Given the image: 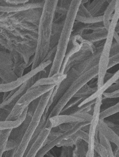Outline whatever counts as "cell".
<instances>
[{"label":"cell","instance_id":"1","mask_svg":"<svg viewBox=\"0 0 119 157\" xmlns=\"http://www.w3.org/2000/svg\"><path fill=\"white\" fill-rule=\"evenodd\" d=\"M58 0L45 1L39 22L36 49L31 70L43 63L50 50L52 30Z\"/></svg>","mask_w":119,"mask_h":157},{"label":"cell","instance_id":"2","mask_svg":"<svg viewBox=\"0 0 119 157\" xmlns=\"http://www.w3.org/2000/svg\"><path fill=\"white\" fill-rule=\"evenodd\" d=\"M82 0H71L61 35L56 46V55L52 63L48 77L59 73L68 50L72 35L78 10Z\"/></svg>","mask_w":119,"mask_h":157},{"label":"cell","instance_id":"3","mask_svg":"<svg viewBox=\"0 0 119 157\" xmlns=\"http://www.w3.org/2000/svg\"><path fill=\"white\" fill-rule=\"evenodd\" d=\"M103 47V45L96 47L95 52L93 55L83 62H81L72 67L66 73V78L59 84L58 88L54 96L53 103L49 109V113L54 105H56L59 99L72 83L86 71H88L91 68L98 65L100 55Z\"/></svg>","mask_w":119,"mask_h":157},{"label":"cell","instance_id":"4","mask_svg":"<svg viewBox=\"0 0 119 157\" xmlns=\"http://www.w3.org/2000/svg\"><path fill=\"white\" fill-rule=\"evenodd\" d=\"M119 20V1H116V8L109 28L107 36L100 55L98 64V72L97 75L98 89L101 88L104 84L105 74L107 72L109 61L110 58V52L113 36L115 33V27Z\"/></svg>","mask_w":119,"mask_h":157},{"label":"cell","instance_id":"5","mask_svg":"<svg viewBox=\"0 0 119 157\" xmlns=\"http://www.w3.org/2000/svg\"><path fill=\"white\" fill-rule=\"evenodd\" d=\"M98 72V66L97 65L90 69L88 71H86L72 83L64 92L52 109L51 111L49 113L48 118L60 114L68 101L74 97L82 87L85 84H87L94 78L97 77Z\"/></svg>","mask_w":119,"mask_h":157},{"label":"cell","instance_id":"6","mask_svg":"<svg viewBox=\"0 0 119 157\" xmlns=\"http://www.w3.org/2000/svg\"><path fill=\"white\" fill-rule=\"evenodd\" d=\"M49 72V68H46L44 70L25 82L17 89L14 94L0 103V121H6L7 118L11 113L21 97L33 86L38 80L48 77Z\"/></svg>","mask_w":119,"mask_h":157},{"label":"cell","instance_id":"7","mask_svg":"<svg viewBox=\"0 0 119 157\" xmlns=\"http://www.w3.org/2000/svg\"><path fill=\"white\" fill-rule=\"evenodd\" d=\"M56 85L31 87L22 95L18 100L7 121H15L21 116L24 111L35 100L40 98L46 92L54 88Z\"/></svg>","mask_w":119,"mask_h":157},{"label":"cell","instance_id":"8","mask_svg":"<svg viewBox=\"0 0 119 157\" xmlns=\"http://www.w3.org/2000/svg\"><path fill=\"white\" fill-rule=\"evenodd\" d=\"M39 99L35 100L29 105L26 116L24 121L19 126L11 130L6 147V151L15 149L19 144L22 136L29 126Z\"/></svg>","mask_w":119,"mask_h":157},{"label":"cell","instance_id":"9","mask_svg":"<svg viewBox=\"0 0 119 157\" xmlns=\"http://www.w3.org/2000/svg\"><path fill=\"white\" fill-rule=\"evenodd\" d=\"M95 51L96 48L94 45L84 40L81 49L71 55L66 62L63 63L60 72L66 74L72 67L91 56Z\"/></svg>","mask_w":119,"mask_h":157},{"label":"cell","instance_id":"10","mask_svg":"<svg viewBox=\"0 0 119 157\" xmlns=\"http://www.w3.org/2000/svg\"><path fill=\"white\" fill-rule=\"evenodd\" d=\"M90 122L84 121V122L77 123L72 128L60 134L55 139L51 141L49 144L44 146L38 152V153L35 157H44L46 154L50 152L51 150H52L54 147H57L58 145L60 144H61V142L64 140L66 139L70 136L74 135V134L75 133L79 130H81L84 127L89 125Z\"/></svg>","mask_w":119,"mask_h":157},{"label":"cell","instance_id":"11","mask_svg":"<svg viewBox=\"0 0 119 157\" xmlns=\"http://www.w3.org/2000/svg\"><path fill=\"white\" fill-rule=\"evenodd\" d=\"M92 115L88 113H80L74 114H60L48 118L52 128L57 127L62 124L69 123H78L91 121Z\"/></svg>","mask_w":119,"mask_h":157},{"label":"cell","instance_id":"12","mask_svg":"<svg viewBox=\"0 0 119 157\" xmlns=\"http://www.w3.org/2000/svg\"><path fill=\"white\" fill-rule=\"evenodd\" d=\"M45 1H29L25 4L13 5L6 1H0V13H17L33 9L43 8Z\"/></svg>","mask_w":119,"mask_h":157},{"label":"cell","instance_id":"13","mask_svg":"<svg viewBox=\"0 0 119 157\" xmlns=\"http://www.w3.org/2000/svg\"><path fill=\"white\" fill-rule=\"evenodd\" d=\"M17 13H0V31H13L19 27L22 22L18 19Z\"/></svg>","mask_w":119,"mask_h":157},{"label":"cell","instance_id":"14","mask_svg":"<svg viewBox=\"0 0 119 157\" xmlns=\"http://www.w3.org/2000/svg\"><path fill=\"white\" fill-rule=\"evenodd\" d=\"M98 139L95 141V151L100 157H114L111 142L100 132Z\"/></svg>","mask_w":119,"mask_h":157},{"label":"cell","instance_id":"15","mask_svg":"<svg viewBox=\"0 0 119 157\" xmlns=\"http://www.w3.org/2000/svg\"><path fill=\"white\" fill-rule=\"evenodd\" d=\"M111 1L94 0L92 2L89 1L87 5H84L91 16L98 17L103 15L105 10Z\"/></svg>","mask_w":119,"mask_h":157},{"label":"cell","instance_id":"16","mask_svg":"<svg viewBox=\"0 0 119 157\" xmlns=\"http://www.w3.org/2000/svg\"><path fill=\"white\" fill-rule=\"evenodd\" d=\"M71 1L58 0L54 13L53 22H61L65 21Z\"/></svg>","mask_w":119,"mask_h":157},{"label":"cell","instance_id":"17","mask_svg":"<svg viewBox=\"0 0 119 157\" xmlns=\"http://www.w3.org/2000/svg\"><path fill=\"white\" fill-rule=\"evenodd\" d=\"M98 131L102 134L111 142L116 145L119 149V136L113 132L104 122V120H100L98 127Z\"/></svg>","mask_w":119,"mask_h":157},{"label":"cell","instance_id":"18","mask_svg":"<svg viewBox=\"0 0 119 157\" xmlns=\"http://www.w3.org/2000/svg\"><path fill=\"white\" fill-rule=\"evenodd\" d=\"M66 77V74H62L59 72L52 76L40 78V80H38L32 87L57 85L62 82Z\"/></svg>","mask_w":119,"mask_h":157},{"label":"cell","instance_id":"19","mask_svg":"<svg viewBox=\"0 0 119 157\" xmlns=\"http://www.w3.org/2000/svg\"><path fill=\"white\" fill-rule=\"evenodd\" d=\"M108 30L105 28L93 31L90 33H86L82 35V37L91 44H94L99 41L105 40L107 36Z\"/></svg>","mask_w":119,"mask_h":157},{"label":"cell","instance_id":"20","mask_svg":"<svg viewBox=\"0 0 119 157\" xmlns=\"http://www.w3.org/2000/svg\"><path fill=\"white\" fill-rule=\"evenodd\" d=\"M0 77L6 83L14 82L18 79L13 70V66L0 63Z\"/></svg>","mask_w":119,"mask_h":157},{"label":"cell","instance_id":"21","mask_svg":"<svg viewBox=\"0 0 119 157\" xmlns=\"http://www.w3.org/2000/svg\"><path fill=\"white\" fill-rule=\"evenodd\" d=\"M117 0H111L102 15V22L104 28L108 30L109 24L113 19V15L116 8Z\"/></svg>","mask_w":119,"mask_h":157},{"label":"cell","instance_id":"22","mask_svg":"<svg viewBox=\"0 0 119 157\" xmlns=\"http://www.w3.org/2000/svg\"><path fill=\"white\" fill-rule=\"evenodd\" d=\"M28 108L24 111L21 116L15 121H0V132L4 130H12L17 127L24 121L27 113Z\"/></svg>","mask_w":119,"mask_h":157},{"label":"cell","instance_id":"23","mask_svg":"<svg viewBox=\"0 0 119 157\" xmlns=\"http://www.w3.org/2000/svg\"><path fill=\"white\" fill-rule=\"evenodd\" d=\"M64 22H53L52 30L50 50L56 47L63 29Z\"/></svg>","mask_w":119,"mask_h":157},{"label":"cell","instance_id":"24","mask_svg":"<svg viewBox=\"0 0 119 157\" xmlns=\"http://www.w3.org/2000/svg\"><path fill=\"white\" fill-rule=\"evenodd\" d=\"M87 142L79 139L73 147L72 157H85L88 151Z\"/></svg>","mask_w":119,"mask_h":157},{"label":"cell","instance_id":"25","mask_svg":"<svg viewBox=\"0 0 119 157\" xmlns=\"http://www.w3.org/2000/svg\"><path fill=\"white\" fill-rule=\"evenodd\" d=\"M98 90V88H91L88 84H86L82 87V88L78 91L77 93L75 96V97L82 98L85 99L88 98L89 97L94 94Z\"/></svg>","mask_w":119,"mask_h":157},{"label":"cell","instance_id":"26","mask_svg":"<svg viewBox=\"0 0 119 157\" xmlns=\"http://www.w3.org/2000/svg\"><path fill=\"white\" fill-rule=\"evenodd\" d=\"M11 130H4L0 132V157H2L6 152V147Z\"/></svg>","mask_w":119,"mask_h":157},{"label":"cell","instance_id":"27","mask_svg":"<svg viewBox=\"0 0 119 157\" xmlns=\"http://www.w3.org/2000/svg\"><path fill=\"white\" fill-rule=\"evenodd\" d=\"M75 21L83 24H92L102 22V16L98 17H83L77 14Z\"/></svg>","mask_w":119,"mask_h":157},{"label":"cell","instance_id":"28","mask_svg":"<svg viewBox=\"0 0 119 157\" xmlns=\"http://www.w3.org/2000/svg\"><path fill=\"white\" fill-rule=\"evenodd\" d=\"M119 113V102H118L115 105L111 106L101 112L100 116V120H105L106 118Z\"/></svg>","mask_w":119,"mask_h":157},{"label":"cell","instance_id":"29","mask_svg":"<svg viewBox=\"0 0 119 157\" xmlns=\"http://www.w3.org/2000/svg\"><path fill=\"white\" fill-rule=\"evenodd\" d=\"M83 100L84 99H82V98H77V97H74L68 101V103L63 109L61 114L64 113V112H66V111L71 109L72 108L75 107L76 106H78Z\"/></svg>","mask_w":119,"mask_h":157},{"label":"cell","instance_id":"30","mask_svg":"<svg viewBox=\"0 0 119 157\" xmlns=\"http://www.w3.org/2000/svg\"><path fill=\"white\" fill-rule=\"evenodd\" d=\"M73 147H62V151L60 157H72Z\"/></svg>","mask_w":119,"mask_h":157},{"label":"cell","instance_id":"31","mask_svg":"<svg viewBox=\"0 0 119 157\" xmlns=\"http://www.w3.org/2000/svg\"><path fill=\"white\" fill-rule=\"evenodd\" d=\"M77 15L83 16V17H90L91 16L85 6L84 4H82V3L80 4L78 10Z\"/></svg>","mask_w":119,"mask_h":157},{"label":"cell","instance_id":"32","mask_svg":"<svg viewBox=\"0 0 119 157\" xmlns=\"http://www.w3.org/2000/svg\"><path fill=\"white\" fill-rule=\"evenodd\" d=\"M119 64V53H117L116 55L109 58V61L108 66V70L109 69L113 68L115 65Z\"/></svg>","mask_w":119,"mask_h":157},{"label":"cell","instance_id":"33","mask_svg":"<svg viewBox=\"0 0 119 157\" xmlns=\"http://www.w3.org/2000/svg\"><path fill=\"white\" fill-rule=\"evenodd\" d=\"M104 122L107 125L113 130L114 132L116 133L118 136H119V124L113 123L109 121H105L104 120Z\"/></svg>","mask_w":119,"mask_h":157},{"label":"cell","instance_id":"34","mask_svg":"<svg viewBox=\"0 0 119 157\" xmlns=\"http://www.w3.org/2000/svg\"><path fill=\"white\" fill-rule=\"evenodd\" d=\"M56 47H54V48H52V49L50 50L48 54L46 55L44 62L50 61H51L52 63L55 55H56Z\"/></svg>","mask_w":119,"mask_h":157},{"label":"cell","instance_id":"35","mask_svg":"<svg viewBox=\"0 0 119 157\" xmlns=\"http://www.w3.org/2000/svg\"><path fill=\"white\" fill-rule=\"evenodd\" d=\"M103 98H107V99H115V98H119V90L111 92V93H106L104 92L102 94Z\"/></svg>","mask_w":119,"mask_h":157},{"label":"cell","instance_id":"36","mask_svg":"<svg viewBox=\"0 0 119 157\" xmlns=\"http://www.w3.org/2000/svg\"><path fill=\"white\" fill-rule=\"evenodd\" d=\"M119 53V45L115 41H113L110 52V57Z\"/></svg>","mask_w":119,"mask_h":157},{"label":"cell","instance_id":"37","mask_svg":"<svg viewBox=\"0 0 119 157\" xmlns=\"http://www.w3.org/2000/svg\"><path fill=\"white\" fill-rule=\"evenodd\" d=\"M119 90V82L114 83L107 89L105 92L111 93Z\"/></svg>","mask_w":119,"mask_h":157},{"label":"cell","instance_id":"38","mask_svg":"<svg viewBox=\"0 0 119 157\" xmlns=\"http://www.w3.org/2000/svg\"><path fill=\"white\" fill-rule=\"evenodd\" d=\"M113 73H109V72H107L106 74H105V77H104V82H107L108 80H109L111 78V77L113 76Z\"/></svg>","mask_w":119,"mask_h":157},{"label":"cell","instance_id":"39","mask_svg":"<svg viewBox=\"0 0 119 157\" xmlns=\"http://www.w3.org/2000/svg\"><path fill=\"white\" fill-rule=\"evenodd\" d=\"M114 157H119V149L116 147L115 150L113 151Z\"/></svg>","mask_w":119,"mask_h":157},{"label":"cell","instance_id":"40","mask_svg":"<svg viewBox=\"0 0 119 157\" xmlns=\"http://www.w3.org/2000/svg\"><path fill=\"white\" fill-rule=\"evenodd\" d=\"M115 32L116 33L119 34V21L117 22L116 24V27H115Z\"/></svg>","mask_w":119,"mask_h":157},{"label":"cell","instance_id":"41","mask_svg":"<svg viewBox=\"0 0 119 157\" xmlns=\"http://www.w3.org/2000/svg\"><path fill=\"white\" fill-rule=\"evenodd\" d=\"M1 93H0V96H1ZM1 98V97H0Z\"/></svg>","mask_w":119,"mask_h":157}]
</instances>
